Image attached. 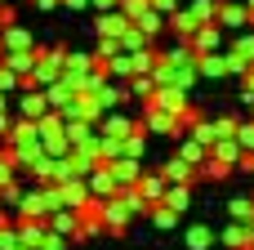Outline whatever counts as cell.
I'll list each match as a JSON object with an SVG mask.
<instances>
[{
  "label": "cell",
  "mask_w": 254,
  "mask_h": 250,
  "mask_svg": "<svg viewBox=\"0 0 254 250\" xmlns=\"http://www.w3.org/2000/svg\"><path fill=\"white\" fill-rule=\"evenodd\" d=\"M214 22H219V27H241V22H250V9H246V4H223V9L214 13Z\"/></svg>",
  "instance_id": "cell-6"
},
{
  "label": "cell",
  "mask_w": 254,
  "mask_h": 250,
  "mask_svg": "<svg viewBox=\"0 0 254 250\" xmlns=\"http://www.w3.org/2000/svg\"><path fill=\"white\" fill-rule=\"evenodd\" d=\"M152 9H161V13H174V9H179V0H152Z\"/></svg>",
  "instance_id": "cell-15"
},
{
  "label": "cell",
  "mask_w": 254,
  "mask_h": 250,
  "mask_svg": "<svg viewBox=\"0 0 254 250\" xmlns=\"http://www.w3.org/2000/svg\"><path fill=\"white\" fill-rule=\"evenodd\" d=\"M161 201H165L170 210H188V201H192V197H188V183H170Z\"/></svg>",
  "instance_id": "cell-8"
},
{
  "label": "cell",
  "mask_w": 254,
  "mask_h": 250,
  "mask_svg": "<svg viewBox=\"0 0 254 250\" xmlns=\"http://www.w3.org/2000/svg\"><path fill=\"white\" fill-rule=\"evenodd\" d=\"M246 9H250V13H254V0H246Z\"/></svg>",
  "instance_id": "cell-16"
},
{
  "label": "cell",
  "mask_w": 254,
  "mask_h": 250,
  "mask_svg": "<svg viewBox=\"0 0 254 250\" xmlns=\"http://www.w3.org/2000/svg\"><path fill=\"white\" fill-rule=\"evenodd\" d=\"M237 143H241L246 152H254V121L250 125H237Z\"/></svg>",
  "instance_id": "cell-13"
},
{
  "label": "cell",
  "mask_w": 254,
  "mask_h": 250,
  "mask_svg": "<svg viewBox=\"0 0 254 250\" xmlns=\"http://www.w3.org/2000/svg\"><path fill=\"white\" fill-rule=\"evenodd\" d=\"M0 4H4V0H0Z\"/></svg>",
  "instance_id": "cell-18"
},
{
  "label": "cell",
  "mask_w": 254,
  "mask_h": 250,
  "mask_svg": "<svg viewBox=\"0 0 254 250\" xmlns=\"http://www.w3.org/2000/svg\"><path fill=\"white\" fill-rule=\"evenodd\" d=\"M134 188L143 192V201H147V206H156V201L165 197V188H170V179H165V174H138V183H134Z\"/></svg>",
  "instance_id": "cell-2"
},
{
  "label": "cell",
  "mask_w": 254,
  "mask_h": 250,
  "mask_svg": "<svg viewBox=\"0 0 254 250\" xmlns=\"http://www.w3.org/2000/svg\"><path fill=\"white\" fill-rule=\"evenodd\" d=\"M250 112H254V103H250Z\"/></svg>",
  "instance_id": "cell-17"
},
{
  "label": "cell",
  "mask_w": 254,
  "mask_h": 250,
  "mask_svg": "<svg viewBox=\"0 0 254 250\" xmlns=\"http://www.w3.org/2000/svg\"><path fill=\"white\" fill-rule=\"evenodd\" d=\"M192 174H196V170H192V161H183V157H174V161L165 166V179H170V183H192Z\"/></svg>",
  "instance_id": "cell-7"
},
{
  "label": "cell",
  "mask_w": 254,
  "mask_h": 250,
  "mask_svg": "<svg viewBox=\"0 0 254 250\" xmlns=\"http://www.w3.org/2000/svg\"><path fill=\"white\" fill-rule=\"evenodd\" d=\"M188 246L192 250H210L214 246V233H210L205 224H196V228H188Z\"/></svg>",
  "instance_id": "cell-10"
},
{
  "label": "cell",
  "mask_w": 254,
  "mask_h": 250,
  "mask_svg": "<svg viewBox=\"0 0 254 250\" xmlns=\"http://www.w3.org/2000/svg\"><path fill=\"white\" fill-rule=\"evenodd\" d=\"M147 215H152V224H156V228H174V224H179V210H170L165 201H156Z\"/></svg>",
  "instance_id": "cell-9"
},
{
  "label": "cell",
  "mask_w": 254,
  "mask_h": 250,
  "mask_svg": "<svg viewBox=\"0 0 254 250\" xmlns=\"http://www.w3.org/2000/svg\"><path fill=\"white\" fill-rule=\"evenodd\" d=\"M18 112H22L27 121H40V116H49V94H45V89H36V94H22Z\"/></svg>",
  "instance_id": "cell-3"
},
{
  "label": "cell",
  "mask_w": 254,
  "mask_h": 250,
  "mask_svg": "<svg viewBox=\"0 0 254 250\" xmlns=\"http://www.w3.org/2000/svg\"><path fill=\"white\" fill-rule=\"evenodd\" d=\"M232 219L254 224V197H237V201H232Z\"/></svg>",
  "instance_id": "cell-12"
},
{
  "label": "cell",
  "mask_w": 254,
  "mask_h": 250,
  "mask_svg": "<svg viewBox=\"0 0 254 250\" xmlns=\"http://www.w3.org/2000/svg\"><path fill=\"white\" fill-rule=\"evenodd\" d=\"M18 81H22V76H18V72H9V67H4V63H0V89H13V85H18Z\"/></svg>",
  "instance_id": "cell-14"
},
{
  "label": "cell",
  "mask_w": 254,
  "mask_h": 250,
  "mask_svg": "<svg viewBox=\"0 0 254 250\" xmlns=\"http://www.w3.org/2000/svg\"><path fill=\"white\" fill-rule=\"evenodd\" d=\"M232 58H241L246 67H254V36H237V45H232Z\"/></svg>",
  "instance_id": "cell-11"
},
{
  "label": "cell",
  "mask_w": 254,
  "mask_h": 250,
  "mask_svg": "<svg viewBox=\"0 0 254 250\" xmlns=\"http://www.w3.org/2000/svg\"><path fill=\"white\" fill-rule=\"evenodd\" d=\"M134 27H138V31H143V36H147V40H152V36H156V31H161V27H165V13H161V9H152V4H147V9H143V13H138V18H134Z\"/></svg>",
  "instance_id": "cell-4"
},
{
  "label": "cell",
  "mask_w": 254,
  "mask_h": 250,
  "mask_svg": "<svg viewBox=\"0 0 254 250\" xmlns=\"http://www.w3.org/2000/svg\"><path fill=\"white\" fill-rule=\"evenodd\" d=\"M129 31V18H125V9H112V13H103V22H98V36L103 40H121Z\"/></svg>",
  "instance_id": "cell-1"
},
{
  "label": "cell",
  "mask_w": 254,
  "mask_h": 250,
  "mask_svg": "<svg viewBox=\"0 0 254 250\" xmlns=\"http://www.w3.org/2000/svg\"><path fill=\"white\" fill-rule=\"evenodd\" d=\"M138 125L129 116H103V139H129Z\"/></svg>",
  "instance_id": "cell-5"
}]
</instances>
